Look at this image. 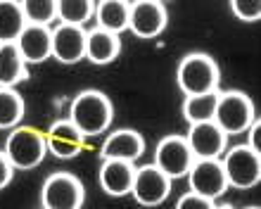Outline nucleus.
<instances>
[{
  "label": "nucleus",
  "mask_w": 261,
  "mask_h": 209,
  "mask_svg": "<svg viewBox=\"0 0 261 209\" xmlns=\"http://www.w3.org/2000/svg\"><path fill=\"white\" fill-rule=\"evenodd\" d=\"M112 117H114V107H112L110 98L100 91H81L69 104V121L86 138L107 131Z\"/></svg>",
  "instance_id": "nucleus-1"
},
{
  "label": "nucleus",
  "mask_w": 261,
  "mask_h": 209,
  "mask_svg": "<svg viewBox=\"0 0 261 209\" xmlns=\"http://www.w3.org/2000/svg\"><path fill=\"white\" fill-rule=\"evenodd\" d=\"M219 64L206 53H190L180 60L176 81L186 95H204L219 91Z\"/></svg>",
  "instance_id": "nucleus-2"
},
{
  "label": "nucleus",
  "mask_w": 261,
  "mask_h": 209,
  "mask_svg": "<svg viewBox=\"0 0 261 209\" xmlns=\"http://www.w3.org/2000/svg\"><path fill=\"white\" fill-rule=\"evenodd\" d=\"M254 121H256V110L247 93H242V91H221L219 93L214 124L219 126L226 136L245 133Z\"/></svg>",
  "instance_id": "nucleus-3"
},
{
  "label": "nucleus",
  "mask_w": 261,
  "mask_h": 209,
  "mask_svg": "<svg viewBox=\"0 0 261 209\" xmlns=\"http://www.w3.org/2000/svg\"><path fill=\"white\" fill-rule=\"evenodd\" d=\"M3 152L10 160V164L14 169H19V171L36 169L43 162L45 152H48L45 136L38 133L36 128H31V126H17L7 136V143Z\"/></svg>",
  "instance_id": "nucleus-4"
},
{
  "label": "nucleus",
  "mask_w": 261,
  "mask_h": 209,
  "mask_svg": "<svg viewBox=\"0 0 261 209\" xmlns=\"http://www.w3.org/2000/svg\"><path fill=\"white\" fill-rule=\"evenodd\" d=\"M223 171H226L228 186L240 190L254 188L261 178V157L259 152L249 150L247 145H235L221 157Z\"/></svg>",
  "instance_id": "nucleus-5"
},
{
  "label": "nucleus",
  "mask_w": 261,
  "mask_h": 209,
  "mask_svg": "<svg viewBox=\"0 0 261 209\" xmlns=\"http://www.w3.org/2000/svg\"><path fill=\"white\" fill-rule=\"evenodd\" d=\"M86 200L83 183L74 174H53L45 178L41 188L43 209H81Z\"/></svg>",
  "instance_id": "nucleus-6"
},
{
  "label": "nucleus",
  "mask_w": 261,
  "mask_h": 209,
  "mask_svg": "<svg viewBox=\"0 0 261 209\" xmlns=\"http://www.w3.org/2000/svg\"><path fill=\"white\" fill-rule=\"evenodd\" d=\"M193 152L188 147L186 136H166L157 143L154 150V167L166 176V178H183L188 176L190 167H193Z\"/></svg>",
  "instance_id": "nucleus-7"
},
{
  "label": "nucleus",
  "mask_w": 261,
  "mask_h": 209,
  "mask_svg": "<svg viewBox=\"0 0 261 209\" xmlns=\"http://www.w3.org/2000/svg\"><path fill=\"white\" fill-rule=\"evenodd\" d=\"M188 183H190V193L202 195L206 200H216L228 190L221 160H195L188 171Z\"/></svg>",
  "instance_id": "nucleus-8"
},
{
  "label": "nucleus",
  "mask_w": 261,
  "mask_h": 209,
  "mask_svg": "<svg viewBox=\"0 0 261 209\" xmlns=\"http://www.w3.org/2000/svg\"><path fill=\"white\" fill-rule=\"evenodd\" d=\"M171 193V178H166L154 164L136 169V178H133V188L130 195L138 204L143 207H157L169 197Z\"/></svg>",
  "instance_id": "nucleus-9"
},
{
  "label": "nucleus",
  "mask_w": 261,
  "mask_h": 209,
  "mask_svg": "<svg viewBox=\"0 0 261 209\" xmlns=\"http://www.w3.org/2000/svg\"><path fill=\"white\" fill-rule=\"evenodd\" d=\"M169 14L162 3L154 0H138L130 5V17H128V31L138 38H157L166 29Z\"/></svg>",
  "instance_id": "nucleus-10"
},
{
  "label": "nucleus",
  "mask_w": 261,
  "mask_h": 209,
  "mask_svg": "<svg viewBox=\"0 0 261 209\" xmlns=\"http://www.w3.org/2000/svg\"><path fill=\"white\" fill-rule=\"evenodd\" d=\"M226 138L228 136L214 121L193 124L186 136L195 160H221L226 152Z\"/></svg>",
  "instance_id": "nucleus-11"
},
{
  "label": "nucleus",
  "mask_w": 261,
  "mask_h": 209,
  "mask_svg": "<svg viewBox=\"0 0 261 209\" xmlns=\"http://www.w3.org/2000/svg\"><path fill=\"white\" fill-rule=\"evenodd\" d=\"M145 152V140L143 136L133 128H119V131L110 133L105 138L102 147H100V157L105 160H119V162H130L136 164Z\"/></svg>",
  "instance_id": "nucleus-12"
},
{
  "label": "nucleus",
  "mask_w": 261,
  "mask_h": 209,
  "mask_svg": "<svg viewBox=\"0 0 261 209\" xmlns=\"http://www.w3.org/2000/svg\"><path fill=\"white\" fill-rule=\"evenodd\" d=\"M45 145L60 160H74L76 154H81L83 145H86V136L69 119H60L55 124H50L48 133H45Z\"/></svg>",
  "instance_id": "nucleus-13"
},
{
  "label": "nucleus",
  "mask_w": 261,
  "mask_h": 209,
  "mask_svg": "<svg viewBox=\"0 0 261 209\" xmlns=\"http://www.w3.org/2000/svg\"><path fill=\"white\" fill-rule=\"evenodd\" d=\"M53 57L62 64H76L86 57V29L60 24L53 29Z\"/></svg>",
  "instance_id": "nucleus-14"
},
{
  "label": "nucleus",
  "mask_w": 261,
  "mask_h": 209,
  "mask_svg": "<svg viewBox=\"0 0 261 209\" xmlns=\"http://www.w3.org/2000/svg\"><path fill=\"white\" fill-rule=\"evenodd\" d=\"M14 45H17L27 64L45 62L48 57H53V29L27 24L19 38L14 41Z\"/></svg>",
  "instance_id": "nucleus-15"
},
{
  "label": "nucleus",
  "mask_w": 261,
  "mask_h": 209,
  "mask_svg": "<svg viewBox=\"0 0 261 209\" xmlns=\"http://www.w3.org/2000/svg\"><path fill=\"white\" fill-rule=\"evenodd\" d=\"M133 178H136V167L130 162L105 160L100 167V186L112 197L128 195L133 188Z\"/></svg>",
  "instance_id": "nucleus-16"
},
{
  "label": "nucleus",
  "mask_w": 261,
  "mask_h": 209,
  "mask_svg": "<svg viewBox=\"0 0 261 209\" xmlns=\"http://www.w3.org/2000/svg\"><path fill=\"white\" fill-rule=\"evenodd\" d=\"M121 53V38L110 34L105 29H90L86 31V57L93 64H112Z\"/></svg>",
  "instance_id": "nucleus-17"
},
{
  "label": "nucleus",
  "mask_w": 261,
  "mask_h": 209,
  "mask_svg": "<svg viewBox=\"0 0 261 209\" xmlns=\"http://www.w3.org/2000/svg\"><path fill=\"white\" fill-rule=\"evenodd\" d=\"M29 76L27 62L14 43L0 45V88H14V86Z\"/></svg>",
  "instance_id": "nucleus-18"
},
{
  "label": "nucleus",
  "mask_w": 261,
  "mask_h": 209,
  "mask_svg": "<svg viewBox=\"0 0 261 209\" xmlns=\"http://www.w3.org/2000/svg\"><path fill=\"white\" fill-rule=\"evenodd\" d=\"M128 17H130V3L124 0H105L100 5H95V19L97 29H105L110 34H121L128 29Z\"/></svg>",
  "instance_id": "nucleus-19"
},
{
  "label": "nucleus",
  "mask_w": 261,
  "mask_h": 209,
  "mask_svg": "<svg viewBox=\"0 0 261 209\" xmlns=\"http://www.w3.org/2000/svg\"><path fill=\"white\" fill-rule=\"evenodd\" d=\"M219 93H204V95H186L183 100V119L188 124H204V121H214L216 114V102H219Z\"/></svg>",
  "instance_id": "nucleus-20"
},
{
  "label": "nucleus",
  "mask_w": 261,
  "mask_h": 209,
  "mask_svg": "<svg viewBox=\"0 0 261 209\" xmlns=\"http://www.w3.org/2000/svg\"><path fill=\"white\" fill-rule=\"evenodd\" d=\"M24 27H27V19L21 12V3L0 0V45L14 43L24 31Z\"/></svg>",
  "instance_id": "nucleus-21"
},
{
  "label": "nucleus",
  "mask_w": 261,
  "mask_h": 209,
  "mask_svg": "<svg viewBox=\"0 0 261 209\" xmlns=\"http://www.w3.org/2000/svg\"><path fill=\"white\" fill-rule=\"evenodd\" d=\"M95 14V5L90 0H57V17L60 24L69 27H81L88 24Z\"/></svg>",
  "instance_id": "nucleus-22"
},
{
  "label": "nucleus",
  "mask_w": 261,
  "mask_h": 209,
  "mask_svg": "<svg viewBox=\"0 0 261 209\" xmlns=\"http://www.w3.org/2000/svg\"><path fill=\"white\" fill-rule=\"evenodd\" d=\"M24 110V98L14 88H0V128H17Z\"/></svg>",
  "instance_id": "nucleus-23"
},
{
  "label": "nucleus",
  "mask_w": 261,
  "mask_h": 209,
  "mask_svg": "<svg viewBox=\"0 0 261 209\" xmlns=\"http://www.w3.org/2000/svg\"><path fill=\"white\" fill-rule=\"evenodd\" d=\"M21 12H24L27 24L50 29V24L57 19V3L55 0H24Z\"/></svg>",
  "instance_id": "nucleus-24"
},
{
  "label": "nucleus",
  "mask_w": 261,
  "mask_h": 209,
  "mask_svg": "<svg viewBox=\"0 0 261 209\" xmlns=\"http://www.w3.org/2000/svg\"><path fill=\"white\" fill-rule=\"evenodd\" d=\"M230 12L240 21H259L261 5L254 3V0H233V3H230Z\"/></svg>",
  "instance_id": "nucleus-25"
},
{
  "label": "nucleus",
  "mask_w": 261,
  "mask_h": 209,
  "mask_svg": "<svg viewBox=\"0 0 261 209\" xmlns=\"http://www.w3.org/2000/svg\"><path fill=\"white\" fill-rule=\"evenodd\" d=\"M176 209H216V202L214 200H206L202 195H195V193H186L176 202Z\"/></svg>",
  "instance_id": "nucleus-26"
},
{
  "label": "nucleus",
  "mask_w": 261,
  "mask_h": 209,
  "mask_svg": "<svg viewBox=\"0 0 261 209\" xmlns=\"http://www.w3.org/2000/svg\"><path fill=\"white\" fill-rule=\"evenodd\" d=\"M12 174H14V167L10 164V160L5 157V152H0V190L12 181Z\"/></svg>",
  "instance_id": "nucleus-27"
},
{
  "label": "nucleus",
  "mask_w": 261,
  "mask_h": 209,
  "mask_svg": "<svg viewBox=\"0 0 261 209\" xmlns=\"http://www.w3.org/2000/svg\"><path fill=\"white\" fill-rule=\"evenodd\" d=\"M245 133H247V147H249V150H254V152H259V133H261L259 119H256L254 124L249 126Z\"/></svg>",
  "instance_id": "nucleus-28"
},
{
  "label": "nucleus",
  "mask_w": 261,
  "mask_h": 209,
  "mask_svg": "<svg viewBox=\"0 0 261 209\" xmlns=\"http://www.w3.org/2000/svg\"><path fill=\"white\" fill-rule=\"evenodd\" d=\"M216 209H233L230 204H223V207H216Z\"/></svg>",
  "instance_id": "nucleus-29"
},
{
  "label": "nucleus",
  "mask_w": 261,
  "mask_h": 209,
  "mask_svg": "<svg viewBox=\"0 0 261 209\" xmlns=\"http://www.w3.org/2000/svg\"><path fill=\"white\" fill-rule=\"evenodd\" d=\"M247 209H259V207H247Z\"/></svg>",
  "instance_id": "nucleus-30"
}]
</instances>
